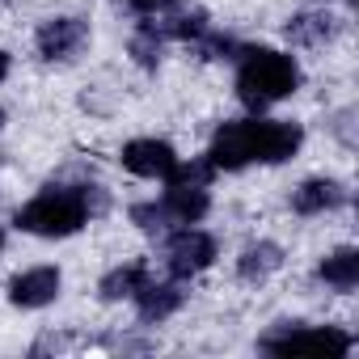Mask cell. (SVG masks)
<instances>
[{"instance_id": "11", "label": "cell", "mask_w": 359, "mask_h": 359, "mask_svg": "<svg viewBox=\"0 0 359 359\" xmlns=\"http://www.w3.org/2000/svg\"><path fill=\"white\" fill-rule=\"evenodd\" d=\"M182 287L177 283H144L140 292H135V304H140V317L144 321H165L169 313H177L182 309Z\"/></svg>"}, {"instance_id": "4", "label": "cell", "mask_w": 359, "mask_h": 359, "mask_svg": "<svg viewBox=\"0 0 359 359\" xmlns=\"http://www.w3.org/2000/svg\"><path fill=\"white\" fill-rule=\"evenodd\" d=\"M212 208L203 187H169L161 203H140L131 208V220L140 229H169V224H195Z\"/></svg>"}, {"instance_id": "3", "label": "cell", "mask_w": 359, "mask_h": 359, "mask_svg": "<svg viewBox=\"0 0 359 359\" xmlns=\"http://www.w3.org/2000/svg\"><path fill=\"white\" fill-rule=\"evenodd\" d=\"M97 208L89 203V191H43L39 199H30L18 212V229L34 233V237H72Z\"/></svg>"}, {"instance_id": "20", "label": "cell", "mask_w": 359, "mask_h": 359, "mask_svg": "<svg viewBox=\"0 0 359 359\" xmlns=\"http://www.w3.org/2000/svg\"><path fill=\"white\" fill-rule=\"evenodd\" d=\"M127 5H131V9H140V13H148V9H156V5H161V0H127Z\"/></svg>"}, {"instance_id": "9", "label": "cell", "mask_w": 359, "mask_h": 359, "mask_svg": "<svg viewBox=\"0 0 359 359\" xmlns=\"http://www.w3.org/2000/svg\"><path fill=\"white\" fill-rule=\"evenodd\" d=\"M60 296V271L55 266H34L26 275H18L9 283V300L22 304V309H43Z\"/></svg>"}, {"instance_id": "23", "label": "cell", "mask_w": 359, "mask_h": 359, "mask_svg": "<svg viewBox=\"0 0 359 359\" xmlns=\"http://www.w3.org/2000/svg\"><path fill=\"white\" fill-rule=\"evenodd\" d=\"M0 245H5V237H0Z\"/></svg>"}, {"instance_id": "17", "label": "cell", "mask_w": 359, "mask_h": 359, "mask_svg": "<svg viewBox=\"0 0 359 359\" xmlns=\"http://www.w3.org/2000/svg\"><path fill=\"white\" fill-rule=\"evenodd\" d=\"M212 173H216V165H212L208 156H203V161H191V165L177 161V165L169 169L165 182H169V187H208V182H212Z\"/></svg>"}, {"instance_id": "2", "label": "cell", "mask_w": 359, "mask_h": 359, "mask_svg": "<svg viewBox=\"0 0 359 359\" xmlns=\"http://www.w3.org/2000/svg\"><path fill=\"white\" fill-rule=\"evenodd\" d=\"M300 85V68L292 55H279L271 47H250L241 51V72H237V97L258 114L271 102L287 97Z\"/></svg>"}, {"instance_id": "18", "label": "cell", "mask_w": 359, "mask_h": 359, "mask_svg": "<svg viewBox=\"0 0 359 359\" xmlns=\"http://www.w3.org/2000/svg\"><path fill=\"white\" fill-rule=\"evenodd\" d=\"M131 55H135L144 68H156V60H161V34H156L152 22H144V26L135 30V39H131Z\"/></svg>"}, {"instance_id": "21", "label": "cell", "mask_w": 359, "mask_h": 359, "mask_svg": "<svg viewBox=\"0 0 359 359\" xmlns=\"http://www.w3.org/2000/svg\"><path fill=\"white\" fill-rule=\"evenodd\" d=\"M5 76H9V55L0 51V81H5Z\"/></svg>"}, {"instance_id": "22", "label": "cell", "mask_w": 359, "mask_h": 359, "mask_svg": "<svg viewBox=\"0 0 359 359\" xmlns=\"http://www.w3.org/2000/svg\"><path fill=\"white\" fill-rule=\"evenodd\" d=\"M0 118H5V110H0Z\"/></svg>"}, {"instance_id": "6", "label": "cell", "mask_w": 359, "mask_h": 359, "mask_svg": "<svg viewBox=\"0 0 359 359\" xmlns=\"http://www.w3.org/2000/svg\"><path fill=\"white\" fill-rule=\"evenodd\" d=\"M169 271L177 275V279H191V275H199V271H208L212 266V258H216V241L208 237V233H199V229H182V233H173L169 237Z\"/></svg>"}, {"instance_id": "1", "label": "cell", "mask_w": 359, "mask_h": 359, "mask_svg": "<svg viewBox=\"0 0 359 359\" xmlns=\"http://www.w3.org/2000/svg\"><path fill=\"white\" fill-rule=\"evenodd\" d=\"M300 148V127L296 123H224L212 140V152L208 161L216 169H241L250 161H287L292 152Z\"/></svg>"}, {"instance_id": "5", "label": "cell", "mask_w": 359, "mask_h": 359, "mask_svg": "<svg viewBox=\"0 0 359 359\" xmlns=\"http://www.w3.org/2000/svg\"><path fill=\"white\" fill-rule=\"evenodd\" d=\"M355 346V338L346 334V330H300L296 321L292 325H283V330H275V334H266L262 338V351H325V355H346Z\"/></svg>"}, {"instance_id": "10", "label": "cell", "mask_w": 359, "mask_h": 359, "mask_svg": "<svg viewBox=\"0 0 359 359\" xmlns=\"http://www.w3.org/2000/svg\"><path fill=\"white\" fill-rule=\"evenodd\" d=\"M346 199V191L334 182V177H309V182L292 195V208L300 216H317V212H334Z\"/></svg>"}, {"instance_id": "12", "label": "cell", "mask_w": 359, "mask_h": 359, "mask_svg": "<svg viewBox=\"0 0 359 359\" xmlns=\"http://www.w3.org/2000/svg\"><path fill=\"white\" fill-rule=\"evenodd\" d=\"M156 34L165 39H203L208 34V13L203 9H191V5H169V13L161 22H152Z\"/></svg>"}, {"instance_id": "15", "label": "cell", "mask_w": 359, "mask_h": 359, "mask_svg": "<svg viewBox=\"0 0 359 359\" xmlns=\"http://www.w3.org/2000/svg\"><path fill=\"white\" fill-rule=\"evenodd\" d=\"M330 287H338V292H351L355 283H359V254L355 250H338V254H330L325 262H321V271H317Z\"/></svg>"}, {"instance_id": "13", "label": "cell", "mask_w": 359, "mask_h": 359, "mask_svg": "<svg viewBox=\"0 0 359 359\" xmlns=\"http://www.w3.org/2000/svg\"><path fill=\"white\" fill-rule=\"evenodd\" d=\"M144 283H148L144 262H127V266H114V271L97 283V292H102V300H123V296H135Z\"/></svg>"}, {"instance_id": "7", "label": "cell", "mask_w": 359, "mask_h": 359, "mask_svg": "<svg viewBox=\"0 0 359 359\" xmlns=\"http://www.w3.org/2000/svg\"><path fill=\"white\" fill-rule=\"evenodd\" d=\"M89 43V26L81 18H55L39 30V51L43 60H68Z\"/></svg>"}, {"instance_id": "14", "label": "cell", "mask_w": 359, "mask_h": 359, "mask_svg": "<svg viewBox=\"0 0 359 359\" xmlns=\"http://www.w3.org/2000/svg\"><path fill=\"white\" fill-rule=\"evenodd\" d=\"M279 262H283V250H279L275 241H258V245H250V250L241 254L237 275H241V279H266L271 271H279Z\"/></svg>"}, {"instance_id": "19", "label": "cell", "mask_w": 359, "mask_h": 359, "mask_svg": "<svg viewBox=\"0 0 359 359\" xmlns=\"http://www.w3.org/2000/svg\"><path fill=\"white\" fill-rule=\"evenodd\" d=\"M229 51H237L233 39H208V43H199V55H203V60H220V55H229Z\"/></svg>"}, {"instance_id": "8", "label": "cell", "mask_w": 359, "mask_h": 359, "mask_svg": "<svg viewBox=\"0 0 359 359\" xmlns=\"http://www.w3.org/2000/svg\"><path fill=\"white\" fill-rule=\"evenodd\" d=\"M123 165L140 177H169V169L177 165L173 148L165 140H131L123 148Z\"/></svg>"}, {"instance_id": "16", "label": "cell", "mask_w": 359, "mask_h": 359, "mask_svg": "<svg viewBox=\"0 0 359 359\" xmlns=\"http://www.w3.org/2000/svg\"><path fill=\"white\" fill-rule=\"evenodd\" d=\"M334 34V18L330 13H300V18H292V26H287V39L292 43H304V47H317V43H325Z\"/></svg>"}]
</instances>
